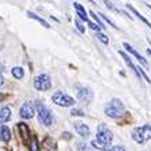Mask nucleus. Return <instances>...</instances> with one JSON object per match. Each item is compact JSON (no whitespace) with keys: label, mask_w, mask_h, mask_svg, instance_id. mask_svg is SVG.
I'll return each instance as SVG.
<instances>
[{"label":"nucleus","mask_w":151,"mask_h":151,"mask_svg":"<svg viewBox=\"0 0 151 151\" xmlns=\"http://www.w3.org/2000/svg\"><path fill=\"white\" fill-rule=\"evenodd\" d=\"M124 105L119 98H113L112 101L105 106V114L110 119H120L124 114Z\"/></svg>","instance_id":"1"},{"label":"nucleus","mask_w":151,"mask_h":151,"mask_svg":"<svg viewBox=\"0 0 151 151\" xmlns=\"http://www.w3.org/2000/svg\"><path fill=\"white\" fill-rule=\"evenodd\" d=\"M132 139L139 144H143V143H146V142L151 140V127L148 125V124L136 127V128L132 131Z\"/></svg>","instance_id":"2"},{"label":"nucleus","mask_w":151,"mask_h":151,"mask_svg":"<svg viewBox=\"0 0 151 151\" xmlns=\"http://www.w3.org/2000/svg\"><path fill=\"white\" fill-rule=\"evenodd\" d=\"M35 109H37V114H38L40 123L44 124V125H46V127L52 125V123H53L52 112H50V110L48 109V108H46L44 104H41V102H37Z\"/></svg>","instance_id":"3"},{"label":"nucleus","mask_w":151,"mask_h":151,"mask_svg":"<svg viewBox=\"0 0 151 151\" xmlns=\"http://www.w3.org/2000/svg\"><path fill=\"white\" fill-rule=\"evenodd\" d=\"M95 140L101 144H105V146H110L113 140V134L112 131L108 129V127H105V124H101L98 125V129H97V139Z\"/></svg>","instance_id":"4"},{"label":"nucleus","mask_w":151,"mask_h":151,"mask_svg":"<svg viewBox=\"0 0 151 151\" xmlns=\"http://www.w3.org/2000/svg\"><path fill=\"white\" fill-rule=\"evenodd\" d=\"M52 101L59 106H63V108H68V106H72L75 104V99L72 97H70L68 94L63 91H56L52 95Z\"/></svg>","instance_id":"5"},{"label":"nucleus","mask_w":151,"mask_h":151,"mask_svg":"<svg viewBox=\"0 0 151 151\" xmlns=\"http://www.w3.org/2000/svg\"><path fill=\"white\" fill-rule=\"evenodd\" d=\"M34 88L40 90V91H46V90H49L50 86H52V82H50V78L49 75L46 74H41L34 79Z\"/></svg>","instance_id":"6"},{"label":"nucleus","mask_w":151,"mask_h":151,"mask_svg":"<svg viewBox=\"0 0 151 151\" xmlns=\"http://www.w3.org/2000/svg\"><path fill=\"white\" fill-rule=\"evenodd\" d=\"M78 98L81 99L82 102H84V104H90L93 101V98H94V94H93L91 88L81 87L78 90Z\"/></svg>","instance_id":"7"},{"label":"nucleus","mask_w":151,"mask_h":151,"mask_svg":"<svg viewBox=\"0 0 151 151\" xmlns=\"http://www.w3.org/2000/svg\"><path fill=\"white\" fill-rule=\"evenodd\" d=\"M19 113H21V117H23V119H32L35 113V108L32 102H26L22 105Z\"/></svg>","instance_id":"8"},{"label":"nucleus","mask_w":151,"mask_h":151,"mask_svg":"<svg viewBox=\"0 0 151 151\" xmlns=\"http://www.w3.org/2000/svg\"><path fill=\"white\" fill-rule=\"evenodd\" d=\"M124 48H125V49H127V50H128V53H131V55H134V56H135V57H136V59H137V60H139V61H140V63H142V64H143V65H146V67H147V65H148V63H147V60L144 59V57H143V56H142L140 53L137 52V50H136V49H135V48H132V46H131V45H129V44H127V42H125V44H124Z\"/></svg>","instance_id":"9"},{"label":"nucleus","mask_w":151,"mask_h":151,"mask_svg":"<svg viewBox=\"0 0 151 151\" xmlns=\"http://www.w3.org/2000/svg\"><path fill=\"white\" fill-rule=\"evenodd\" d=\"M74 127H75V131H76L81 136L87 137L88 135H90V128H88V125H86L84 123H75Z\"/></svg>","instance_id":"10"},{"label":"nucleus","mask_w":151,"mask_h":151,"mask_svg":"<svg viewBox=\"0 0 151 151\" xmlns=\"http://www.w3.org/2000/svg\"><path fill=\"white\" fill-rule=\"evenodd\" d=\"M120 55L123 56V59H124V61H125V64H127V65H128V67L131 68V70H132V72H134V74L136 75V76L139 78V79H142V75H140V72L137 71V65H135V64L132 63V60H131L129 57L127 56V55H125V53H124V52H120Z\"/></svg>","instance_id":"11"},{"label":"nucleus","mask_w":151,"mask_h":151,"mask_svg":"<svg viewBox=\"0 0 151 151\" xmlns=\"http://www.w3.org/2000/svg\"><path fill=\"white\" fill-rule=\"evenodd\" d=\"M10 139H11V132H10V129H8V127L0 124V140L4 142V143H7Z\"/></svg>","instance_id":"12"},{"label":"nucleus","mask_w":151,"mask_h":151,"mask_svg":"<svg viewBox=\"0 0 151 151\" xmlns=\"http://www.w3.org/2000/svg\"><path fill=\"white\" fill-rule=\"evenodd\" d=\"M11 119V109L8 106H0V121L1 123H6Z\"/></svg>","instance_id":"13"},{"label":"nucleus","mask_w":151,"mask_h":151,"mask_svg":"<svg viewBox=\"0 0 151 151\" xmlns=\"http://www.w3.org/2000/svg\"><path fill=\"white\" fill-rule=\"evenodd\" d=\"M74 8L76 10L78 17L81 18L82 21L88 22V17H87V14H86V10L83 8V6H82V4H79V3H74Z\"/></svg>","instance_id":"14"},{"label":"nucleus","mask_w":151,"mask_h":151,"mask_svg":"<svg viewBox=\"0 0 151 151\" xmlns=\"http://www.w3.org/2000/svg\"><path fill=\"white\" fill-rule=\"evenodd\" d=\"M127 8H128V10H131V11H132V12H134V14H135V15H136V17H137V18H139V19H140V21H142V22H144V23H146V25H147V26H148V27H150V29H151V23H150V22H148V21H147V19H146V18H144V17H143V15H142V14H140V12H139V11H137V10H136V8H135V7H134V6H131V4H127Z\"/></svg>","instance_id":"15"},{"label":"nucleus","mask_w":151,"mask_h":151,"mask_svg":"<svg viewBox=\"0 0 151 151\" xmlns=\"http://www.w3.org/2000/svg\"><path fill=\"white\" fill-rule=\"evenodd\" d=\"M18 128H19L21 136L23 137L25 140H27V137H29V128H27V125H26L25 123H19V124H18Z\"/></svg>","instance_id":"16"},{"label":"nucleus","mask_w":151,"mask_h":151,"mask_svg":"<svg viewBox=\"0 0 151 151\" xmlns=\"http://www.w3.org/2000/svg\"><path fill=\"white\" fill-rule=\"evenodd\" d=\"M27 17H29V18H32V19H35V21H37V22H40V23H41V25L44 26V27H46V29H48V27H50V26H49V23H48V22H46L45 19H42V18H40L38 15L33 14V12H30V11H29V12H27Z\"/></svg>","instance_id":"17"},{"label":"nucleus","mask_w":151,"mask_h":151,"mask_svg":"<svg viewBox=\"0 0 151 151\" xmlns=\"http://www.w3.org/2000/svg\"><path fill=\"white\" fill-rule=\"evenodd\" d=\"M91 146H93L94 148H97V150H102V151H112V150H113L112 146H105V144L98 143L97 140H93V142H91Z\"/></svg>","instance_id":"18"},{"label":"nucleus","mask_w":151,"mask_h":151,"mask_svg":"<svg viewBox=\"0 0 151 151\" xmlns=\"http://www.w3.org/2000/svg\"><path fill=\"white\" fill-rule=\"evenodd\" d=\"M11 72H12L14 78H17V79H22V78H23V75H25V72H23V68H21V67H14Z\"/></svg>","instance_id":"19"},{"label":"nucleus","mask_w":151,"mask_h":151,"mask_svg":"<svg viewBox=\"0 0 151 151\" xmlns=\"http://www.w3.org/2000/svg\"><path fill=\"white\" fill-rule=\"evenodd\" d=\"M29 148H30V151H40L38 140H37V137H35V136L32 137V140H30V144H29Z\"/></svg>","instance_id":"20"},{"label":"nucleus","mask_w":151,"mask_h":151,"mask_svg":"<svg viewBox=\"0 0 151 151\" xmlns=\"http://www.w3.org/2000/svg\"><path fill=\"white\" fill-rule=\"evenodd\" d=\"M76 147L79 151H91V148H88V144L86 142H78Z\"/></svg>","instance_id":"21"},{"label":"nucleus","mask_w":151,"mask_h":151,"mask_svg":"<svg viewBox=\"0 0 151 151\" xmlns=\"http://www.w3.org/2000/svg\"><path fill=\"white\" fill-rule=\"evenodd\" d=\"M95 37L99 40L101 42H104V44H109V40H108V37H106L105 34H102V33H95Z\"/></svg>","instance_id":"22"},{"label":"nucleus","mask_w":151,"mask_h":151,"mask_svg":"<svg viewBox=\"0 0 151 151\" xmlns=\"http://www.w3.org/2000/svg\"><path fill=\"white\" fill-rule=\"evenodd\" d=\"M90 15H91V17H93V19H94V21L97 22V23H98V26H99V27H101V29H105V25H104V23H102V22H101V19H99L98 17H97V14H95L94 11H91V12H90Z\"/></svg>","instance_id":"23"},{"label":"nucleus","mask_w":151,"mask_h":151,"mask_svg":"<svg viewBox=\"0 0 151 151\" xmlns=\"http://www.w3.org/2000/svg\"><path fill=\"white\" fill-rule=\"evenodd\" d=\"M98 15H99V17H101V18H102V19H104V21H105V22H108V23H109V25H110V26H112V27L117 29V27H116V25H114V23H113V22H112V21H110V19H109V18H108V17H106V15L101 14V12H98Z\"/></svg>","instance_id":"24"},{"label":"nucleus","mask_w":151,"mask_h":151,"mask_svg":"<svg viewBox=\"0 0 151 151\" xmlns=\"http://www.w3.org/2000/svg\"><path fill=\"white\" fill-rule=\"evenodd\" d=\"M75 26H76V29H78V32H79V33H83L84 32V27H83V25H82V22L79 21V19H76V21H75Z\"/></svg>","instance_id":"25"},{"label":"nucleus","mask_w":151,"mask_h":151,"mask_svg":"<svg viewBox=\"0 0 151 151\" xmlns=\"http://www.w3.org/2000/svg\"><path fill=\"white\" fill-rule=\"evenodd\" d=\"M71 114H72V116H84L83 110H81V109H74L71 112Z\"/></svg>","instance_id":"26"},{"label":"nucleus","mask_w":151,"mask_h":151,"mask_svg":"<svg viewBox=\"0 0 151 151\" xmlns=\"http://www.w3.org/2000/svg\"><path fill=\"white\" fill-rule=\"evenodd\" d=\"M112 151H127L124 147H121V146H113V150Z\"/></svg>","instance_id":"27"},{"label":"nucleus","mask_w":151,"mask_h":151,"mask_svg":"<svg viewBox=\"0 0 151 151\" xmlns=\"http://www.w3.org/2000/svg\"><path fill=\"white\" fill-rule=\"evenodd\" d=\"M1 86H4V78L1 76V74H0V87Z\"/></svg>","instance_id":"28"},{"label":"nucleus","mask_w":151,"mask_h":151,"mask_svg":"<svg viewBox=\"0 0 151 151\" xmlns=\"http://www.w3.org/2000/svg\"><path fill=\"white\" fill-rule=\"evenodd\" d=\"M147 53H148V55H150V56H151V49H147Z\"/></svg>","instance_id":"29"},{"label":"nucleus","mask_w":151,"mask_h":151,"mask_svg":"<svg viewBox=\"0 0 151 151\" xmlns=\"http://www.w3.org/2000/svg\"><path fill=\"white\" fill-rule=\"evenodd\" d=\"M1 99H3V95H1V94H0V101H1Z\"/></svg>","instance_id":"30"}]
</instances>
